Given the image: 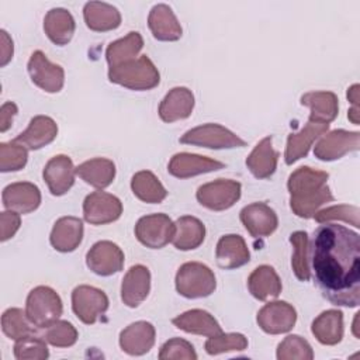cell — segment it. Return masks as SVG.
Here are the masks:
<instances>
[{"label":"cell","instance_id":"cell-35","mask_svg":"<svg viewBox=\"0 0 360 360\" xmlns=\"http://www.w3.org/2000/svg\"><path fill=\"white\" fill-rule=\"evenodd\" d=\"M76 174L87 184L96 188L108 187L115 177V165L105 158H94L80 163L76 167Z\"/></svg>","mask_w":360,"mask_h":360},{"label":"cell","instance_id":"cell-8","mask_svg":"<svg viewBox=\"0 0 360 360\" xmlns=\"http://www.w3.org/2000/svg\"><path fill=\"white\" fill-rule=\"evenodd\" d=\"M108 297L100 288L91 285H77L72 291V309L86 325H93L108 309Z\"/></svg>","mask_w":360,"mask_h":360},{"label":"cell","instance_id":"cell-19","mask_svg":"<svg viewBox=\"0 0 360 360\" xmlns=\"http://www.w3.org/2000/svg\"><path fill=\"white\" fill-rule=\"evenodd\" d=\"M156 330L150 322L138 321L120 333V347L129 356H142L155 345Z\"/></svg>","mask_w":360,"mask_h":360},{"label":"cell","instance_id":"cell-15","mask_svg":"<svg viewBox=\"0 0 360 360\" xmlns=\"http://www.w3.org/2000/svg\"><path fill=\"white\" fill-rule=\"evenodd\" d=\"M240 222L253 238L270 236L278 225L277 214L266 202H252L240 210Z\"/></svg>","mask_w":360,"mask_h":360},{"label":"cell","instance_id":"cell-43","mask_svg":"<svg viewBox=\"0 0 360 360\" xmlns=\"http://www.w3.org/2000/svg\"><path fill=\"white\" fill-rule=\"evenodd\" d=\"M49 352L46 347V340L34 335H27L14 345V357L17 360H45Z\"/></svg>","mask_w":360,"mask_h":360},{"label":"cell","instance_id":"cell-5","mask_svg":"<svg viewBox=\"0 0 360 360\" xmlns=\"http://www.w3.org/2000/svg\"><path fill=\"white\" fill-rule=\"evenodd\" d=\"M215 288L217 280L214 271L200 262H187L176 273V290L186 298H205Z\"/></svg>","mask_w":360,"mask_h":360},{"label":"cell","instance_id":"cell-30","mask_svg":"<svg viewBox=\"0 0 360 360\" xmlns=\"http://www.w3.org/2000/svg\"><path fill=\"white\" fill-rule=\"evenodd\" d=\"M76 30V22L70 11L62 7L51 8L44 18V31L55 45H66L70 42Z\"/></svg>","mask_w":360,"mask_h":360},{"label":"cell","instance_id":"cell-49","mask_svg":"<svg viewBox=\"0 0 360 360\" xmlns=\"http://www.w3.org/2000/svg\"><path fill=\"white\" fill-rule=\"evenodd\" d=\"M1 56H0V65L6 66L11 59H13V53H14V46H13V39L10 38V35L1 30Z\"/></svg>","mask_w":360,"mask_h":360},{"label":"cell","instance_id":"cell-24","mask_svg":"<svg viewBox=\"0 0 360 360\" xmlns=\"http://www.w3.org/2000/svg\"><path fill=\"white\" fill-rule=\"evenodd\" d=\"M329 124L309 122L300 131L290 134L287 138V146L284 152V160L287 165H292L297 160L305 158L309 152V148L315 139L326 134Z\"/></svg>","mask_w":360,"mask_h":360},{"label":"cell","instance_id":"cell-9","mask_svg":"<svg viewBox=\"0 0 360 360\" xmlns=\"http://www.w3.org/2000/svg\"><path fill=\"white\" fill-rule=\"evenodd\" d=\"M174 222L166 214H150L138 219L135 225L136 239L149 249H162L172 242Z\"/></svg>","mask_w":360,"mask_h":360},{"label":"cell","instance_id":"cell-42","mask_svg":"<svg viewBox=\"0 0 360 360\" xmlns=\"http://www.w3.org/2000/svg\"><path fill=\"white\" fill-rule=\"evenodd\" d=\"M205 352L211 356L226 352H242L248 347V339L242 333H218L210 336L204 345Z\"/></svg>","mask_w":360,"mask_h":360},{"label":"cell","instance_id":"cell-6","mask_svg":"<svg viewBox=\"0 0 360 360\" xmlns=\"http://www.w3.org/2000/svg\"><path fill=\"white\" fill-rule=\"evenodd\" d=\"M181 143L210 149H232L246 146V142L236 134L219 124H202L188 129L180 138Z\"/></svg>","mask_w":360,"mask_h":360},{"label":"cell","instance_id":"cell-32","mask_svg":"<svg viewBox=\"0 0 360 360\" xmlns=\"http://www.w3.org/2000/svg\"><path fill=\"white\" fill-rule=\"evenodd\" d=\"M83 17L87 28L96 32L112 31L121 24L120 11L114 6L103 1L86 3L83 8Z\"/></svg>","mask_w":360,"mask_h":360},{"label":"cell","instance_id":"cell-7","mask_svg":"<svg viewBox=\"0 0 360 360\" xmlns=\"http://www.w3.org/2000/svg\"><path fill=\"white\" fill-rule=\"evenodd\" d=\"M240 193L242 186L239 181L218 179L200 186L195 197L202 207L212 211H224L231 208L240 198Z\"/></svg>","mask_w":360,"mask_h":360},{"label":"cell","instance_id":"cell-14","mask_svg":"<svg viewBox=\"0 0 360 360\" xmlns=\"http://www.w3.org/2000/svg\"><path fill=\"white\" fill-rule=\"evenodd\" d=\"M86 264L97 276H112L124 267V252L111 240H98L87 252Z\"/></svg>","mask_w":360,"mask_h":360},{"label":"cell","instance_id":"cell-18","mask_svg":"<svg viewBox=\"0 0 360 360\" xmlns=\"http://www.w3.org/2000/svg\"><path fill=\"white\" fill-rule=\"evenodd\" d=\"M224 167L225 165L222 162L211 159L208 156L180 152L172 156L167 165V172L177 179H188Z\"/></svg>","mask_w":360,"mask_h":360},{"label":"cell","instance_id":"cell-20","mask_svg":"<svg viewBox=\"0 0 360 360\" xmlns=\"http://www.w3.org/2000/svg\"><path fill=\"white\" fill-rule=\"evenodd\" d=\"M150 291V271L142 264L132 266L121 283V300L129 308L142 304Z\"/></svg>","mask_w":360,"mask_h":360},{"label":"cell","instance_id":"cell-36","mask_svg":"<svg viewBox=\"0 0 360 360\" xmlns=\"http://www.w3.org/2000/svg\"><path fill=\"white\" fill-rule=\"evenodd\" d=\"M143 48V38L139 32L131 31L124 38L111 42L105 49V59L110 68L120 66L129 60L136 59Z\"/></svg>","mask_w":360,"mask_h":360},{"label":"cell","instance_id":"cell-25","mask_svg":"<svg viewBox=\"0 0 360 360\" xmlns=\"http://www.w3.org/2000/svg\"><path fill=\"white\" fill-rule=\"evenodd\" d=\"M148 25L158 41H177L183 34L179 20L167 4H156L152 7L148 15Z\"/></svg>","mask_w":360,"mask_h":360},{"label":"cell","instance_id":"cell-21","mask_svg":"<svg viewBox=\"0 0 360 360\" xmlns=\"http://www.w3.org/2000/svg\"><path fill=\"white\" fill-rule=\"evenodd\" d=\"M215 259H217V264L221 269L232 270L249 263L250 253L242 236L229 233V235H224L218 240L217 249H215Z\"/></svg>","mask_w":360,"mask_h":360},{"label":"cell","instance_id":"cell-22","mask_svg":"<svg viewBox=\"0 0 360 360\" xmlns=\"http://www.w3.org/2000/svg\"><path fill=\"white\" fill-rule=\"evenodd\" d=\"M194 108V96L187 87H173L163 97L159 105V117L163 122H174L186 120Z\"/></svg>","mask_w":360,"mask_h":360},{"label":"cell","instance_id":"cell-10","mask_svg":"<svg viewBox=\"0 0 360 360\" xmlns=\"http://www.w3.org/2000/svg\"><path fill=\"white\" fill-rule=\"evenodd\" d=\"M122 214L118 197L105 191H93L83 201L84 221L91 225H105L117 221Z\"/></svg>","mask_w":360,"mask_h":360},{"label":"cell","instance_id":"cell-4","mask_svg":"<svg viewBox=\"0 0 360 360\" xmlns=\"http://www.w3.org/2000/svg\"><path fill=\"white\" fill-rule=\"evenodd\" d=\"M62 312V300L53 288L38 285L30 291L25 301V314L35 328L46 329L60 318Z\"/></svg>","mask_w":360,"mask_h":360},{"label":"cell","instance_id":"cell-11","mask_svg":"<svg viewBox=\"0 0 360 360\" xmlns=\"http://www.w3.org/2000/svg\"><path fill=\"white\" fill-rule=\"evenodd\" d=\"M30 77L35 86L46 93H58L65 83V72L62 66L52 63L42 51L31 53L27 65Z\"/></svg>","mask_w":360,"mask_h":360},{"label":"cell","instance_id":"cell-37","mask_svg":"<svg viewBox=\"0 0 360 360\" xmlns=\"http://www.w3.org/2000/svg\"><path fill=\"white\" fill-rule=\"evenodd\" d=\"M134 195L148 204H159L167 197V191L159 179L149 170H141L131 179Z\"/></svg>","mask_w":360,"mask_h":360},{"label":"cell","instance_id":"cell-48","mask_svg":"<svg viewBox=\"0 0 360 360\" xmlns=\"http://www.w3.org/2000/svg\"><path fill=\"white\" fill-rule=\"evenodd\" d=\"M18 108L15 105V103L13 101H7L1 105V110H0V131L1 132H6L11 124H13V118L15 117Z\"/></svg>","mask_w":360,"mask_h":360},{"label":"cell","instance_id":"cell-46","mask_svg":"<svg viewBox=\"0 0 360 360\" xmlns=\"http://www.w3.org/2000/svg\"><path fill=\"white\" fill-rule=\"evenodd\" d=\"M160 360H195L197 353L193 345L181 338H173L165 342L159 352Z\"/></svg>","mask_w":360,"mask_h":360},{"label":"cell","instance_id":"cell-29","mask_svg":"<svg viewBox=\"0 0 360 360\" xmlns=\"http://www.w3.org/2000/svg\"><path fill=\"white\" fill-rule=\"evenodd\" d=\"M249 292L259 301L277 298L281 292V280L271 266L262 264L248 277Z\"/></svg>","mask_w":360,"mask_h":360},{"label":"cell","instance_id":"cell-23","mask_svg":"<svg viewBox=\"0 0 360 360\" xmlns=\"http://www.w3.org/2000/svg\"><path fill=\"white\" fill-rule=\"evenodd\" d=\"M58 135L56 122L48 115H35L31 118L25 131H22L15 142L21 143L30 150H38L46 145H49Z\"/></svg>","mask_w":360,"mask_h":360},{"label":"cell","instance_id":"cell-16","mask_svg":"<svg viewBox=\"0 0 360 360\" xmlns=\"http://www.w3.org/2000/svg\"><path fill=\"white\" fill-rule=\"evenodd\" d=\"M76 167L66 155H56L48 160L44 167L42 176L52 195L66 194L75 184Z\"/></svg>","mask_w":360,"mask_h":360},{"label":"cell","instance_id":"cell-38","mask_svg":"<svg viewBox=\"0 0 360 360\" xmlns=\"http://www.w3.org/2000/svg\"><path fill=\"white\" fill-rule=\"evenodd\" d=\"M290 242L292 245L291 267L295 277L301 281H308L311 278L309 269V239L308 233L304 231H295L290 235Z\"/></svg>","mask_w":360,"mask_h":360},{"label":"cell","instance_id":"cell-47","mask_svg":"<svg viewBox=\"0 0 360 360\" xmlns=\"http://www.w3.org/2000/svg\"><path fill=\"white\" fill-rule=\"evenodd\" d=\"M0 224H1L0 239H1V242H6L10 238H13L15 235V232L18 231V228L21 225L20 214H17L14 211H8V210L3 211L0 214Z\"/></svg>","mask_w":360,"mask_h":360},{"label":"cell","instance_id":"cell-40","mask_svg":"<svg viewBox=\"0 0 360 360\" xmlns=\"http://www.w3.org/2000/svg\"><path fill=\"white\" fill-rule=\"evenodd\" d=\"M278 360H312L314 350L311 345L298 335H288L277 346Z\"/></svg>","mask_w":360,"mask_h":360},{"label":"cell","instance_id":"cell-13","mask_svg":"<svg viewBox=\"0 0 360 360\" xmlns=\"http://www.w3.org/2000/svg\"><path fill=\"white\" fill-rule=\"evenodd\" d=\"M256 322L269 335L287 333L297 322V311L285 301H273L259 309Z\"/></svg>","mask_w":360,"mask_h":360},{"label":"cell","instance_id":"cell-50","mask_svg":"<svg viewBox=\"0 0 360 360\" xmlns=\"http://www.w3.org/2000/svg\"><path fill=\"white\" fill-rule=\"evenodd\" d=\"M359 84H353L347 89V100L352 103L353 107H359Z\"/></svg>","mask_w":360,"mask_h":360},{"label":"cell","instance_id":"cell-41","mask_svg":"<svg viewBox=\"0 0 360 360\" xmlns=\"http://www.w3.org/2000/svg\"><path fill=\"white\" fill-rule=\"evenodd\" d=\"M28 160L27 148L14 139L0 143V170L3 173L21 170Z\"/></svg>","mask_w":360,"mask_h":360},{"label":"cell","instance_id":"cell-2","mask_svg":"<svg viewBox=\"0 0 360 360\" xmlns=\"http://www.w3.org/2000/svg\"><path fill=\"white\" fill-rule=\"evenodd\" d=\"M328 179L326 172L309 166H301L290 174L287 181L290 208L297 217L312 218L323 204L333 201Z\"/></svg>","mask_w":360,"mask_h":360},{"label":"cell","instance_id":"cell-12","mask_svg":"<svg viewBox=\"0 0 360 360\" xmlns=\"http://www.w3.org/2000/svg\"><path fill=\"white\" fill-rule=\"evenodd\" d=\"M360 146V134L357 131L335 129L321 136L314 148V155L319 160L332 162L340 159L349 152L357 150Z\"/></svg>","mask_w":360,"mask_h":360},{"label":"cell","instance_id":"cell-39","mask_svg":"<svg viewBox=\"0 0 360 360\" xmlns=\"http://www.w3.org/2000/svg\"><path fill=\"white\" fill-rule=\"evenodd\" d=\"M31 322L25 314V311L20 308H8L1 315V330L3 333L13 339L18 340L27 335L32 333Z\"/></svg>","mask_w":360,"mask_h":360},{"label":"cell","instance_id":"cell-17","mask_svg":"<svg viewBox=\"0 0 360 360\" xmlns=\"http://www.w3.org/2000/svg\"><path fill=\"white\" fill-rule=\"evenodd\" d=\"M3 205L17 214H30L41 204L39 188L30 181H17L4 187L1 194Z\"/></svg>","mask_w":360,"mask_h":360},{"label":"cell","instance_id":"cell-28","mask_svg":"<svg viewBox=\"0 0 360 360\" xmlns=\"http://www.w3.org/2000/svg\"><path fill=\"white\" fill-rule=\"evenodd\" d=\"M172 323L187 333L201 336H215L222 332L218 321L204 309H190L172 319Z\"/></svg>","mask_w":360,"mask_h":360},{"label":"cell","instance_id":"cell-51","mask_svg":"<svg viewBox=\"0 0 360 360\" xmlns=\"http://www.w3.org/2000/svg\"><path fill=\"white\" fill-rule=\"evenodd\" d=\"M359 115H360V110H359V107H352L350 110H349V112H347V118L354 124V125H359Z\"/></svg>","mask_w":360,"mask_h":360},{"label":"cell","instance_id":"cell-44","mask_svg":"<svg viewBox=\"0 0 360 360\" xmlns=\"http://www.w3.org/2000/svg\"><path fill=\"white\" fill-rule=\"evenodd\" d=\"M42 338L55 347H70L77 342L79 333L70 322L58 319L45 329Z\"/></svg>","mask_w":360,"mask_h":360},{"label":"cell","instance_id":"cell-27","mask_svg":"<svg viewBox=\"0 0 360 360\" xmlns=\"http://www.w3.org/2000/svg\"><path fill=\"white\" fill-rule=\"evenodd\" d=\"M338 96L332 91H308L301 96V104L309 107V122L329 124L339 112Z\"/></svg>","mask_w":360,"mask_h":360},{"label":"cell","instance_id":"cell-3","mask_svg":"<svg viewBox=\"0 0 360 360\" xmlns=\"http://www.w3.org/2000/svg\"><path fill=\"white\" fill-rule=\"evenodd\" d=\"M108 80L129 90H150L160 82V75L153 62L142 55L134 60L108 69Z\"/></svg>","mask_w":360,"mask_h":360},{"label":"cell","instance_id":"cell-1","mask_svg":"<svg viewBox=\"0 0 360 360\" xmlns=\"http://www.w3.org/2000/svg\"><path fill=\"white\" fill-rule=\"evenodd\" d=\"M314 280L322 295L333 305L357 307L360 302V238L359 233L326 222L312 239Z\"/></svg>","mask_w":360,"mask_h":360},{"label":"cell","instance_id":"cell-33","mask_svg":"<svg viewBox=\"0 0 360 360\" xmlns=\"http://www.w3.org/2000/svg\"><path fill=\"white\" fill-rule=\"evenodd\" d=\"M273 138H263L246 158V166L256 179H269L277 169L278 152L273 149Z\"/></svg>","mask_w":360,"mask_h":360},{"label":"cell","instance_id":"cell-45","mask_svg":"<svg viewBox=\"0 0 360 360\" xmlns=\"http://www.w3.org/2000/svg\"><path fill=\"white\" fill-rule=\"evenodd\" d=\"M314 218L319 224H326V222L340 219L347 224H352L354 228L360 226L359 225V208L356 205H346V204L333 205V207L316 211Z\"/></svg>","mask_w":360,"mask_h":360},{"label":"cell","instance_id":"cell-26","mask_svg":"<svg viewBox=\"0 0 360 360\" xmlns=\"http://www.w3.org/2000/svg\"><path fill=\"white\" fill-rule=\"evenodd\" d=\"M83 239V222L76 217L59 218L51 231V245L62 253L73 252Z\"/></svg>","mask_w":360,"mask_h":360},{"label":"cell","instance_id":"cell-34","mask_svg":"<svg viewBox=\"0 0 360 360\" xmlns=\"http://www.w3.org/2000/svg\"><path fill=\"white\" fill-rule=\"evenodd\" d=\"M205 239V226L204 224L190 215L180 217L174 222V233L172 242L179 250H193L197 249Z\"/></svg>","mask_w":360,"mask_h":360},{"label":"cell","instance_id":"cell-31","mask_svg":"<svg viewBox=\"0 0 360 360\" xmlns=\"http://www.w3.org/2000/svg\"><path fill=\"white\" fill-rule=\"evenodd\" d=\"M315 339L325 346H335L343 338V314L339 309L321 312L311 325Z\"/></svg>","mask_w":360,"mask_h":360}]
</instances>
